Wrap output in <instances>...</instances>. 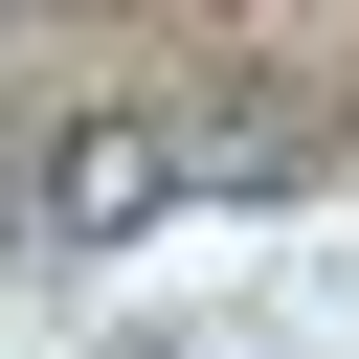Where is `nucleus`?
Returning a JSON list of instances; mask_svg holds the SVG:
<instances>
[{
    "label": "nucleus",
    "mask_w": 359,
    "mask_h": 359,
    "mask_svg": "<svg viewBox=\"0 0 359 359\" xmlns=\"http://www.w3.org/2000/svg\"><path fill=\"white\" fill-rule=\"evenodd\" d=\"M180 202V112H90V135H45V180H22V247H135Z\"/></svg>",
    "instance_id": "f257e3e1"
},
{
    "label": "nucleus",
    "mask_w": 359,
    "mask_h": 359,
    "mask_svg": "<svg viewBox=\"0 0 359 359\" xmlns=\"http://www.w3.org/2000/svg\"><path fill=\"white\" fill-rule=\"evenodd\" d=\"M180 180H202V202H292V180H314V112H292V90H202V112H180Z\"/></svg>",
    "instance_id": "f03ea898"
}]
</instances>
